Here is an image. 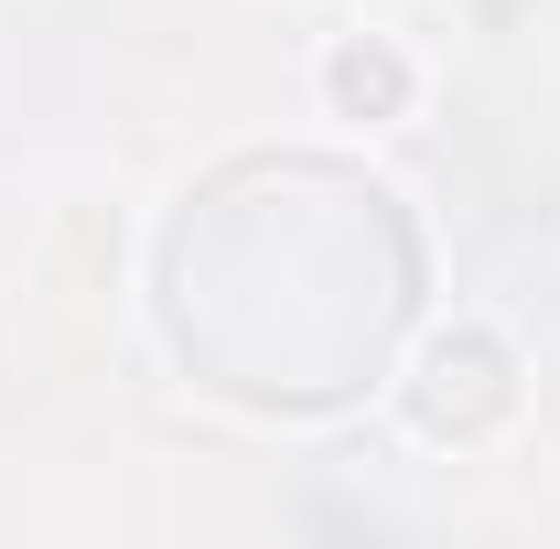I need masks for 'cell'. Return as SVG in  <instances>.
Listing matches in <instances>:
<instances>
[{"label":"cell","mask_w":560,"mask_h":549,"mask_svg":"<svg viewBox=\"0 0 560 549\" xmlns=\"http://www.w3.org/2000/svg\"><path fill=\"white\" fill-rule=\"evenodd\" d=\"M420 410L442 420V431H453V420H486V410H506V388H495V344H442V355H431V388H420Z\"/></svg>","instance_id":"1"},{"label":"cell","mask_w":560,"mask_h":549,"mask_svg":"<svg viewBox=\"0 0 560 549\" xmlns=\"http://www.w3.org/2000/svg\"><path fill=\"white\" fill-rule=\"evenodd\" d=\"M335 97L377 119V108H399V97H410V66H399V55H377V44H346V55H335Z\"/></svg>","instance_id":"2"}]
</instances>
